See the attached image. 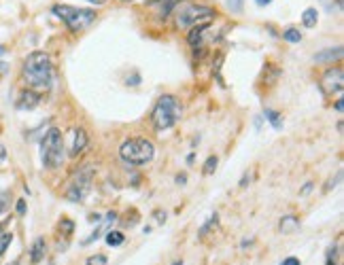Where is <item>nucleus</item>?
Here are the masks:
<instances>
[{
  "mask_svg": "<svg viewBox=\"0 0 344 265\" xmlns=\"http://www.w3.org/2000/svg\"><path fill=\"white\" fill-rule=\"evenodd\" d=\"M24 81L32 91H47L54 83V66L51 57L45 51H32L24 62Z\"/></svg>",
  "mask_w": 344,
  "mask_h": 265,
  "instance_id": "nucleus-1",
  "label": "nucleus"
},
{
  "mask_svg": "<svg viewBox=\"0 0 344 265\" xmlns=\"http://www.w3.org/2000/svg\"><path fill=\"white\" fill-rule=\"evenodd\" d=\"M181 119V102L170 93L162 96L153 106V113H151V121H153V127L157 132H164V129H170L174 123Z\"/></svg>",
  "mask_w": 344,
  "mask_h": 265,
  "instance_id": "nucleus-2",
  "label": "nucleus"
},
{
  "mask_svg": "<svg viewBox=\"0 0 344 265\" xmlns=\"http://www.w3.org/2000/svg\"><path fill=\"white\" fill-rule=\"evenodd\" d=\"M119 155L126 163L132 166H147L155 157V146L147 138H127L119 146Z\"/></svg>",
  "mask_w": 344,
  "mask_h": 265,
  "instance_id": "nucleus-3",
  "label": "nucleus"
},
{
  "mask_svg": "<svg viewBox=\"0 0 344 265\" xmlns=\"http://www.w3.org/2000/svg\"><path fill=\"white\" fill-rule=\"evenodd\" d=\"M215 19V9L200 2H187L177 7V26L179 28H198L208 26Z\"/></svg>",
  "mask_w": 344,
  "mask_h": 265,
  "instance_id": "nucleus-4",
  "label": "nucleus"
},
{
  "mask_svg": "<svg viewBox=\"0 0 344 265\" xmlns=\"http://www.w3.org/2000/svg\"><path fill=\"white\" fill-rule=\"evenodd\" d=\"M40 159H43V166L49 170L60 168L64 163V138L57 127L47 129V134L40 140Z\"/></svg>",
  "mask_w": 344,
  "mask_h": 265,
  "instance_id": "nucleus-5",
  "label": "nucleus"
},
{
  "mask_svg": "<svg viewBox=\"0 0 344 265\" xmlns=\"http://www.w3.org/2000/svg\"><path fill=\"white\" fill-rule=\"evenodd\" d=\"M51 11H54V15L62 17V21L66 23L72 32L87 30V28L96 21V11H90V9H77V7H68V4H55Z\"/></svg>",
  "mask_w": 344,
  "mask_h": 265,
  "instance_id": "nucleus-6",
  "label": "nucleus"
},
{
  "mask_svg": "<svg viewBox=\"0 0 344 265\" xmlns=\"http://www.w3.org/2000/svg\"><path fill=\"white\" fill-rule=\"evenodd\" d=\"M91 180H94V166H83L71 176L66 187V197L71 202H83V197L91 189Z\"/></svg>",
  "mask_w": 344,
  "mask_h": 265,
  "instance_id": "nucleus-7",
  "label": "nucleus"
},
{
  "mask_svg": "<svg viewBox=\"0 0 344 265\" xmlns=\"http://www.w3.org/2000/svg\"><path fill=\"white\" fill-rule=\"evenodd\" d=\"M319 87L325 96H340L342 89H344V70H342V66L329 68L327 72L321 76Z\"/></svg>",
  "mask_w": 344,
  "mask_h": 265,
  "instance_id": "nucleus-8",
  "label": "nucleus"
},
{
  "mask_svg": "<svg viewBox=\"0 0 344 265\" xmlns=\"http://www.w3.org/2000/svg\"><path fill=\"white\" fill-rule=\"evenodd\" d=\"M40 102V96L36 91H32V89H28V91H21L19 93V98H17V110H32V108H36Z\"/></svg>",
  "mask_w": 344,
  "mask_h": 265,
  "instance_id": "nucleus-9",
  "label": "nucleus"
},
{
  "mask_svg": "<svg viewBox=\"0 0 344 265\" xmlns=\"http://www.w3.org/2000/svg\"><path fill=\"white\" fill-rule=\"evenodd\" d=\"M87 149V134L83 127H74L72 129V146H71V155L77 157Z\"/></svg>",
  "mask_w": 344,
  "mask_h": 265,
  "instance_id": "nucleus-10",
  "label": "nucleus"
},
{
  "mask_svg": "<svg viewBox=\"0 0 344 265\" xmlns=\"http://www.w3.org/2000/svg\"><path fill=\"white\" fill-rule=\"evenodd\" d=\"M342 57V47H331V49H325V51H319L314 55V62L317 64H327V62H334V60H340Z\"/></svg>",
  "mask_w": 344,
  "mask_h": 265,
  "instance_id": "nucleus-11",
  "label": "nucleus"
},
{
  "mask_svg": "<svg viewBox=\"0 0 344 265\" xmlns=\"http://www.w3.org/2000/svg\"><path fill=\"white\" fill-rule=\"evenodd\" d=\"M278 229H281V233H293L300 229V219L295 214H285L278 223Z\"/></svg>",
  "mask_w": 344,
  "mask_h": 265,
  "instance_id": "nucleus-12",
  "label": "nucleus"
},
{
  "mask_svg": "<svg viewBox=\"0 0 344 265\" xmlns=\"http://www.w3.org/2000/svg\"><path fill=\"white\" fill-rule=\"evenodd\" d=\"M45 259V238H36L32 244V250H30V261L36 265Z\"/></svg>",
  "mask_w": 344,
  "mask_h": 265,
  "instance_id": "nucleus-13",
  "label": "nucleus"
},
{
  "mask_svg": "<svg viewBox=\"0 0 344 265\" xmlns=\"http://www.w3.org/2000/svg\"><path fill=\"white\" fill-rule=\"evenodd\" d=\"M317 21H319V13H317V9H306L304 13H302V23H304V28H314L317 26Z\"/></svg>",
  "mask_w": 344,
  "mask_h": 265,
  "instance_id": "nucleus-14",
  "label": "nucleus"
},
{
  "mask_svg": "<svg viewBox=\"0 0 344 265\" xmlns=\"http://www.w3.org/2000/svg\"><path fill=\"white\" fill-rule=\"evenodd\" d=\"M217 223H219V214H213L211 219H208V223H206V225H202L200 233H198V235H200V240H204V238H206V235L211 233V229H213V227H217Z\"/></svg>",
  "mask_w": 344,
  "mask_h": 265,
  "instance_id": "nucleus-15",
  "label": "nucleus"
},
{
  "mask_svg": "<svg viewBox=\"0 0 344 265\" xmlns=\"http://www.w3.org/2000/svg\"><path fill=\"white\" fill-rule=\"evenodd\" d=\"M124 233H121V231H109L107 233V244L109 246H113V248H115V246H121V244H124Z\"/></svg>",
  "mask_w": 344,
  "mask_h": 265,
  "instance_id": "nucleus-16",
  "label": "nucleus"
},
{
  "mask_svg": "<svg viewBox=\"0 0 344 265\" xmlns=\"http://www.w3.org/2000/svg\"><path fill=\"white\" fill-rule=\"evenodd\" d=\"M283 38L289 40V43H300V40H302V34H300V30H297V28H289V30H285Z\"/></svg>",
  "mask_w": 344,
  "mask_h": 265,
  "instance_id": "nucleus-17",
  "label": "nucleus"
},
{
  "mask_svg": "<svg viewBox=\"0 0 344 265\" xmlns=\"http://www.w3.org/2000/svg\"><path fill=\"white\" fill-rule=\"evenodd\" d=\"M264 115L268 117V119H270V123H272V125L276 127V129H281V127H283V121H281V117H278V113H276V110H272V108H266V113H264Z\"/></svg>",
  "mask_w": 344,
  "mask_h": 265,
  "instance_id": "nucleus-18",
  "label": "nucleus"
},
{
  "mask_svg": "<svg viewBox=\"0 0 344 265\" xmlns=\"http://www.w3.org/2000/svg\"><path fill=\"white\" fill-rule=\"evenodd\" d=\"M217 163H219V159L215 157V155L208 157V159H206V163H204V174L211 176V174L215 172V170H217Z\"/></svg>",
  "mask_w": 344,
  "mask_h": 265,
  "instance_id": "nucleus-19",
  "label": "nucleus"
},
{
  "mask_svg": "<svg viewBox=\"0 0 344 265\" xmlns=\"http://www.w3.org/2000/svg\"><path fill=\"white\" fill-rule=\"evenodd\" d=\"M11 240H13V235H11V233H2V235H0V257H2L4 250L9 248Z\"/></svg>",
  "mask_w": 344,
  "mask_h": 265,
  "instance_id": "nucleus-20",
  "label": "nucleus"
},
{
  "mask_svg": "<svg viewBox=\"0 0 344 265\" xmlns=\"http://www.w3.org/2000/svg\"><path fill=\"white\" fill-rule=\"evenodd\" d=\"M87 265H107V257L104 255H91L87 259Z\"/></svg>",
  "mask_w": 344,
  "mask_h": 265,
  "instance_id": "nucleus-21",
  "label": "nucleus"
},
{
  "mask_svg": "<svg viewBox=\"0 0 344 265\" xmlns=\"http://www.w3.org/2000/svg\"><path fill=\"white\" fill-rule=\"evenodd\" d=\"M227 7H230V11H234V13H240L244 7V0H227Z\"/></svg>",
  "mask_w": 344,
  "mask_h": 265,
  "instance_id": "nucleus-22",
  "label": "nucleus"
},
{
  "mask_svg": "<svg viewBox=\"0 0 344 265\" xmlns=\"http://www.w3.org/2000/svg\"><path fill=\"white\" fill-rule=\"evenodd\" d=\"M340 178H342V172H338V174H336V178H331V182H327V187H325V191H331V187H336L338 182H340Z\"/></svg>",
  "mask_w": 344,
  "mask_h": 265,
  "instance_id": "nucleus-23",
  "label": "nucleus"
},
{
  "mask_svg": "<svg viewBox=\"0 0 344 265\" xmlns=\"http://www.w3.org/2000/svg\"><path fill=\"white\" fill-rule=\"evenodd\" d=\"M281 265H302V263H300V259H295V257H287Z\"/></svg>",
  "mask_w": 344,
  "mask_h": 265,
  "instance_id": "nucleus-24",
  "label": "nucleus"
},
{
  "mask_svg": "<svg viewBox=\"0 0 344 265\" xmlns=\"http://www.w3.org/2000/svg\"><path fill=\"white\" fill-rule=\"evenodd\" d=\"M15 208H17V212H19V214H26V202H24V199H19Z\"/></svg>",
  "mask_w": 344,
  "mask_h": 265,
  "instance_id": "nucleus-25",
  "label": "nucleus"
},
{
  "mask_svg": "<svg viewBox=\"0 0 344 265\" xmlns=\"http://www.w3.org/2000/svg\"><path fill=\"white\" fill-rule=\"evenodd\" d=\"M4 161H7V149H4V146L0 144V166H2Z\"/></svg>",
  "mask_w": 344,
  "mask_h": 265,
  "instance_id": "nucleus-26",
  "label": "nucleus"
},
{
  "mask_svg": "<svg viewBox=\"0 0 344 265\" xmlns=\"http://www.w3.org/2000/svg\"><path fill=\"white\" fill-rule=\"evenodd\" d=\"M336 110H338V113H342V98H338V102H336Z\"/></svg>",
  "mask_w": 344,
  "mask_h": 265,
  "instance_id": "nucleus-27",
  "label": "nucleus"
},
{
  "mask_svg": "<svg viewBox=\"0 0 344 265\" xmlns=\"http://www.w3.org/2000/svg\"><path fill=\"white\" fill-rule=\"evenodd\" d=\"M255 2H257V4H259V7H266V4H270V2H272V0H255Z\"/></svg>",
  "mask_w": 344,
  "mask_h": 265,
  "instance_id": "nucleus-28",
  "label": "nucleus"
},
{
  "mask_svg": "<svg viewBox=\"0 0 344 265\" xmlns=\"http://www.w3.org/2000/svg\"><path fill=\"white\" fill-rule=\"evenodd\" d=\"M4 206H7V195H2V197H0V210H2Z\"/></svg>",
  "mask_w": 344,
  "mask_h": 265,
  "instance_id": "nucleus-29",
  "label": "nucleus"
},
{
  "mask_svg": "<svg viewBox=\"0 0 344 265\" xmlns=\"http://www.w3.org/2000/svg\"><path fill=\"white\" fill-rule=\"evenodd\" d=\"M185 180H187V176H185V174H181L177 178V182H181V185H185Z\"/></svg>",
  "mask_w": 344,
  "mask_h": 265,
  "instance_id": "nucleus-30",
  "label": "nucleus"
},
{
  "mask_svg": "<svg viewBox=\"0 0 344 265\" xmlns=\"http://www.w3.org/2000/svg\"><path fill=\"white\" fill-rule=\"evenodd\" d=\"M87 2H91V4H104L107 0H87Z\"/></svg>",
  "mask_w": 344,
  "mask_h": 265,
  "instance_id": "nucleus-31",
  "label": "nucleus"
},
{
  "mask_svg": "<svg viewBox=\"0 0 344 265\" xmlns=\"http://www.w3.org/2000/svg\"><path fill=\"white\" fill-rule=\"evenodd\" d=\"M2 53H4V47H0V55H2Z\"/></svg>",
  "mask_w": 344,
  "mask_h": 265,
  "instance_id": "nucleus-32",
  "label": "nucleus"
},
{
  "mask_svg": "<svg viewBox=\"0 0 344 265\" xmlns=\"http://www.w3.org/2000/svg\"><path fill=\"white\" fill-rule=\"evenodd\" d=\"M172 265H183V263H181V261H174V263H172Z\"/></svg>",
  "mask_w": 344,
  "mask_h": 265,
  "instance_id": "nucleus-33",
  "label": "nucleus"
},
{
  "mask_svg": "<svg viewBox=\"0 0 344 265\" xmlns=\"http://www.w3.org/2000/svg\"><path fill=\"white\" fill-rule=\"evenodd\" d=\"M126 2H130V0H126Z\"/></svg>",
  "mask_w": 344,
  "mask_h": 265,
  "instance_id": "nucleus-34",
  "label": "nucleus"
}]
</instances>
